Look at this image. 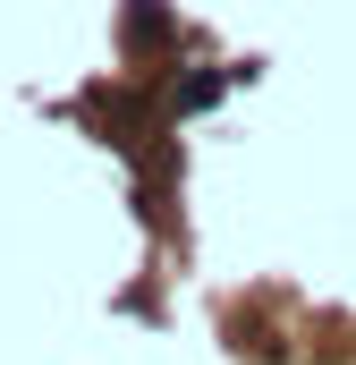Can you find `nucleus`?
Wrapping results in <instances>:
<instances>
[{
	"label": "nucleus",
	"mask_w": 356,
	"mask_h": 365,
	"mask_svg": "<svg viewBox=\"0 0 356 365\" xmlns=\"http://www.w3.org/2000/svg\"><path fill=\"white\" fill-rule=\"evenodd\" d=\"M229 86H246V68H178L170 93H162V110L170 119H204V110H221Z\"/></svg>",
	"instance_id": "nucleus-1"
},
{
	"label": "nucleus",
	"mask_w": 356,
	"mask_h": 365,
	"mask_svg": "<svg viewBox=\"0 0 356 365\" xmlns=\"http://www.w3.org/2000/svg\"><path fill=\"white\" fill-rule=\"evenodd\" d=\"M119 34H127V51H136V43H170V9H162V0H127Z\"/></svg>",
	"instance_id": "nucleus-2"
}]
</instances>
